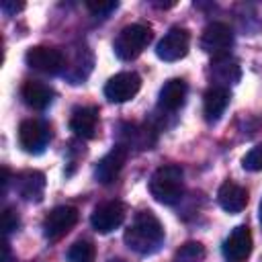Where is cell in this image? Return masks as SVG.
I'll list each match as a JSON object with an SVG mask.
<instances>
[{
  "mask_svg": "<svg viewBox=\"0 0 262 262\" xmlns=\"http://www.w3.org/2000/svg\"><path fill=\"white\" fill-rule=\"evenodd\" d=\"M123 239L129 250L141 256H149L158 252L164 242V225L151 211H139L133 223L125 229Z\"/></svg>",
  "mask_w": 262,
  "mask_h": 262,
  "instance_id": "1",
  "label": "cell"
},
{
  "mask_svg": "<svg viewBox=\"0 0 262 262\" xmlns=\"http://www.w3.org/2000/svg\"><path fill=\"white\" fill-rule=\"evenodd\" d=\"M149 192L162 205H176L184 194V172L176 164L160 166L149 178Z\"/></svg>",
  "mask_w": 262,
  "mask_h": 262,
  "instance_id": "2",
  "label": "cell"
},
{
  "mask_svg": "<svg viewBox=\"0 0 262 262\" xmlns=\"http://www.w3.org/2000/svg\"><path fill=\"white\" fill-rule=\"evenodd\" d=\"M151 37H154V33L147 25H143V23L127 25L121 29V33L117 35V39L113 43L115 55L123 61H131L143 53V49L149 45Z\"/></svg>",
  "mask_w": 262,
  "mask_h": 262,
  "instance_id": "3",
  "label": "cell"
},
{
  "mask_svg": "<svg viewBox=\"0 0 262 262\" xmlns=\"http://www.w3.org/2000/svg\"><path fill=\"white\" fill-rule=\"evenodd\" d=\"M25 61L29 68L41 72V74H59L61 70H66V55L61 49L57 47H49V45H35L27 51Z\"/></svg>",
  "mask_w": 262,
  "mask_h": 262,
  "instance_id": "4",
  "label": "cell"
},
{
  "mask_svg": "<svg viewBox=\"0 0 262 262\" xmlns=\"http://www.w3.org/2000/svg\"><path fill=\"white\" fill-rule=\"evenodd\" d=\"M78 217H80V213L72 205H59V207L51 209L47 213V217L43 219V235L49 242L61 239L78 223Z\"/></svg>",
  "mask_w": 262,
  "mask_h": 262,
  "instance_id": "5",
  "label": "cell"
},
{
  "mask_svg": "<svg viewBox=\"0 0 262 262\" xmlns=\"http://www.w3.org/2000/svg\"><path fill=\"white\" fill-rule=\"evenodd\" d=\"M51 139V129L39 119H25L18 125V143L27 154H41Z\"/></svg>",
  "mask_w": 262,
  "mask_h": 262,
  "instance_id": "6",
  "label": "cell"
},
{
  "mask_svg": "<svg viewBox=\"0 0 262 262\" xmlns=\"http://www.w3.org/2000/svg\"><path fill=\"white\" fill-rule=\"evenodd\" d=\"M190 47V33L184 27H172L158 43L156 53L164 61H178L188 53Z\"/></svg>",
  "mask_w": 262,
  "mask_h": 262,
  "instance_id": "7",
  "label": "cell"
},
{
  "mask_svg": "<svg viewBox=\"0 0 262 262\" xmlns=\"http://www.w3.org/2000/svg\"><path fill=\"white\" fill-rule=\"evenodd\" d=\"M127 215V207L121 201H106L100 203L98 207H94L92 215H90V223L98 233H111L115 231Z\"/></svg>",
  "mask_w": 262,
  "mask_h": 262,
  "instance_id": "8",
  "label": "cell"
},
{
  "mask_svg": "<svg viewBox=\"0 0 262 262\" xmlns=\"http://www.w3.org/2000/svg\"><path fill=\"white\" fill-rule=\"evenodd\" d=\"M233 45V31L225 23H209L201 35V49L213 57L225 55Z\"/></svg>",
  "mask_w": 262,
  "mask_h": 262,
  "instance_id": "9",
  "label": "cell"
},
{
  "mask_svg": "<svg viewBox=\"0 0 262 262\" xmlns=\"http://www.w3.org/2000/svg\"><path fill=\"white\" fill-rule=\"evenodd\" d=\"M127 156H129V149L121 143L113 145V149L108 154H104L98 162H96V168H94V178L100 182V184H111L119 178L125 162H127Z\"/></svg>",
  "mask_w": 262,
  "mask_h": 262,
  "instance_id": "10",
  "label": "cell"
},
{
  "mask_svg": "<svg viewBox=\"0 0 262 262\" xmlns=\"http://www.w3.org/2000/svg\"><path fill=\"white\" fill-rule=\"evenodd\" d=\"M141 88V78L135 72H121L115 74L104 84V96L111 102H127L131 100Z\"/></svg>",
  "mask_w": 262,
  "mask_h": 262,
  "instance_id": "11",
  "label": "cell"
},
{
  "mask_svg": "<svg viewBox=\"0 0 262 262\" xmlns=\"http://www.w3.org/2000/svg\"><path fill=\"white\" fill-rule=\"evenodd\" d=\"M209 76H211V80H213V86L227 88V86L239 82V78H242L239 61H237L235 57H231L229 53L217 55V57H213L211 63H209Z\"/></svg>",
  "mask_w": 262,
  "mask_h": 262,
  "instance_id": "12",
  "label": "cell"
},
{
  "mask_svg": "<svg viewBox=\"0 0 262 262\" xmlns=\"http://www.w3.org/2000/svg\"><path fill=\"white\" fill-rule=\"evenodd\" d=\"M252 231L248 225H237L223 242V256L229 262H244L252 254Z\"/></svg>",
  "mask_w": 262,
  "mask_h": 262,
  "instance_id": "13",
  "label": "cell"
},
{
  "mask_svg": "<svg viewBox=\"0 0 262 262\" xmlns=\"http://www.w3.org/2000/svg\"><path fill=\"white\" fill-rule=\"evenodd\" d=\"M14 188L25 201L39 203L45 192V174L39 170H23L14 176Z\"/></svg>",
  "mask_w": 262,
  "mask_h": 262,
  "instance_id": "14",
  "label": "cell"
},
{
  "mask_svg": "<svg viewBox=\"0 0 262 262\" xmlns=\"http://www.w3.org/2000/svg\"><path fill=\"white\" fill-rule=\"evenodd\" d=\"M98 127V108L96 106H78L72 111L70 117V129L80 139H92L96 137Z\"/></svg>",
  "mask_w": 262,
  "mask_h": 262,
  "instance_id": "15",
  "label": "cell"
},
{
  "mask_svg": "<svg viewBox=\"0 0 262 262\" xmlns=\"http://www.w3.org/2000/svg\"><path fill=\"white\" fill-rule=\"evenodd\" d=\"M186 94H188V86L182 78H170L162 90H160V96H158V106L166 113H174L178 111L184 100H186Z\"/></svg>",
  "mask_w": 262,
  "mask_h": 262,
  "instance_id": "16",
  "label": "cell"
},
{
  "mask_svg": "<svg viewBox=\"0 0 262 262\" xmlns=\"http://www.w3.org/2000/svg\"><path fill=\"white\" fill-rule=\"evenodd\" d=\"M20 96H23L27 106H31L35 111H43L51 104L55 92L49 84H45L41 80H27L20 88Z\"/></svg>",
  "mask_w": 262,
  "mask_h": 262,
  "instance_id": "17",
  "label": "cell"
},
{
  "mask_svg": "<svg viewBox=\"0 0 262 262\" xmlns=\"http://www.w3.org/2000/svg\"><path fill=\"white\" fill-rule=\"evenodd\" d=\"M217 201H219L223 211L239 213L248 205V190L233 180H225L217 190Z\"/></svg>",
  "mask_w": 262,
  "mask_h": 262,
  "instance_id": "18",
  "label": "cell"
},
{
  "mask_svg": "<svg viewBox=\"0 0 262 262\" xmlns=\"http://www.w3.org/2000/svg\"><path fill=\"white\" fill-rule=\"evenodd\" d=\"M229 104V88H221V86H211L205 96H203V113L207 121H217L225 108Z\"/></svg>",
  "mask_w": 262,
  "mask_h": 262,
  "instance_id": "19",
  "label": "cell"
},
{
  "mask_svg": "<svg viewBox=\"0 0 262 262\" xmlns=\"http://www.w3.org/2000/svg\"><path fill=\"white\" fill-rule=\"evenodd\" d=\"M121 145L135 147V149H151L156 143V131L147 125H125V131L121 133Z\"/></svg>",
  "mask_w": 262,
  "mask_h": 262,
  "instance_id": "20",
  "label": "cell"
},
{
  "mask_svg": "<svg viewBox=\"0 0 262 262\" xmlns=\"http://www.w3.org/2000/svg\"><path fill=\"white\" fill-rule=\"evenodd\" d=\"M94 256H96V248L90 239H76L68 250L70 262H94Z\"/></svg>",
  "mask_w": 262,
  "mask_h": 262,
  "instance_id": "21",
  "label": "cell"
},
{
  "mask_svg": "<svg viewBox=\"0 0 262 262\" xmlns=\"http://www.w3.org/2000/svg\"><path fill=\"white\" fill-rule=\"evenodd\" d=\"M205 254L207 252H205V246L201 242H186L176 250L172 262H203Z\"/></svg>",
  "mask_w": 262,
  "mask_h": 262,
  "instance_id": "22",
  "label": "cell"
},
{
  "mask_svg": "<svg viewBox=\"0 0 262 262\" xmlns=\"http://www.w3.org/2000/svg\"><path fill=\"white\" fill-rule=\"evenodd\" d=\"M242 166L244 170H250V172H260L262 170V143L254 145L242 160Z\"/></svg>",
  "mask_w": 262,
  "mask_h": 262,
  "instance_id": "23",
  "label": "cell"
},
{
  "mask_svg": "<svg viewBox=\"0 0 262 262\" xmlns=\"http://www.w3.org/2000/svg\"><path fill=\"white\" fill-rule=\"evenodd\" d=\"M119 6V2H113V0H98V2H86V8L94 14V16H108L115 8Z\"/></svg>",
  "mask_w": 262,
  "mask_h": 262,
  "instance_id": "24",
  "label": "cell"
},
{
  "mask_svg": "<svg viewBox=\"0 0 262 262\" xmlns=\"http://www.w3.org/2000/svg\"><path fill=\"white\" fill-rule=\"evenodd\" d=\"M18 225H20L18 213H16L12 207H6V209H4V213H2V227H4V231H6V233H10V231L18 229Z\"/></svg>",
  "mask_w": 262,
  "mask_h": 262,
  "instance_id": "25",
  "label": "cell"
},
{
  "mask_svg": "<svg viewBox=\"0 0 262 262\" xmlns=\"http://www.w3.org/2000/svg\"><path fill=\"white\" fill-rule=\"evenodd\" d=\"M0 8H2L6 14H16L18 10H23V8H25V2H12V0H4V2L0 4Z\"/></svg>",
  "mask_w": 262,
  "mask_h": 262,
  "instance_id": "26",
  "label": "cell"
},
{
  "mask_svg": "<svg viewBox=\"0 0 262 262\" xmlns=\"http://www.w3.org/2000/svg\"><path fill=\"white\" fill-rule=\"evenodd\" d=\"M2 262H10V248H8V242H4V260Z\"/></svg>",
  "mask_w": 262,
  "mask_h": 262,
  "instance_id": "27",
  "label": "cell"
},
{
  "mask_svg": "<svg viewBox=\"0 0 262 262\" xmlns=\"http://www.w3.org/2000/svg\"><path fill=\"white\" fill-rule=\"evenodd\" d=\"M108 262H127V260H125V258H111Z\"/></svg>",
  "mask_w": 262,
  "mask_h": 262,
  "instance_id": "28",
  "label": "cell"
},
{
  "mask_svg": "<svg viewBox=\"0 0 262 262\" xmlns=\"http://www.w3.org/2000/svg\"><path fill=\"white\" fill-rule=\"evenodd\" d=\"M258 213H260V225H262V201H260V207H258Z\"/></svg>",
  "mask_w": 262,
  "mask_h": 262,
  "instance_id": "29",
  "label": "cell"
}]
</instances>
